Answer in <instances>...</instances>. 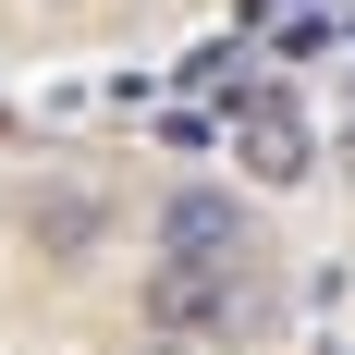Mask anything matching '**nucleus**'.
<instances>
[{
  "instance_id": "nucleus-4",
  "label": "nucleus",
  "mask_w": 355,
  "mask_h": 355,
  "mask_svg": "<svg viewBox=\"0 0 355 355\" xmlns=\"http://www.w3.org/2000/svg\"><path fill=\"white\" fill-rule=\"evenodd\" d=\"M98 220H110L98 196H49V209H37L25 233H37V257H86V245H98Z\"/></svg>"
},
{
  "instance_id": "nucleus-2",
  "label": "nucleus",
  "mask_w": 355,
  "mask_h": 355,
  "mask_svg": "<svg viewBox=\"0 0 355 355\" xmlns=\"http://www.w3.org/2000/svg\"><path fill=\"white\" fill-rule=\"evenodd\" d=\"M233 233H245V209H233L220 184H184L172 209L147 220V245H159V257H184V270H233Z\"/></svg>"
},
{
  "instance_id": "nucleus-5",
  "label": "nucleus",
  "mask_w": 355,
  "mask_h": 355,
  "mask_svg": "<svg viewBox=\"0 0 355 355\" xmlns=\"http://www.w3.org/2000/svg\"><path fill=\"white\" fill-rule=\"evenodd\" d=\"M270 49H282V62H331V49H343V25H331V12H282V25H270Z\"/></svg>"
},
{
  "instance_id": "nucleus-1",
  "label": "nucleus",
  "mask_w": 355,
  "mask_h": 355,
  "mask_svg": "<svg viewBox=\"0 0 355 355\" xmlns=\"http://www.w3.org/2000/svg\"><path fill=\"white\" fill-rule=\"evenodd\" d=\"M233 159H245V184H270V196H294V184L319 172V135H306V110H294L282 86H257V98L233 110Z\"/></svg>"
},
{
  "instance_id": "nucleus-8",
  "label": "nucleus",
  "mask_w": 355,
  "mask_h": 355,
  "mask_svg": "<svg viewBox=\"0 0 355 355\" xmlns=\"http://www.w3.org/2000/svg\"><path fill=\"white\" fill-rule=\"evenodd\" d=\"M343 147H355V123H343Z\"/></svg>"
},
{
  "instance_id": "nucleus-3",
  "label": "nucleus",
  "mask_w": 355,
  "mask_h": 355,
  "mask_svg": "<svg viewBox=\"0 0 355 355\" xmlns=\"http://www.w3.org/2000/svg\"><path fill=\"white\" fill-rule=\"evenodd\" d=\"M233 319V270H184V257H159L147 270V331L159 343H196V331Z\"/></svg>"
},
{
  "instance_id": "nucleus-7",
  "label": "nucleus",
  "mask_w": 355,
  "mask_h": 355,
  "mask_svg": "<svg viewBox=\"0 0 355 355\" xmlns=\"http://www.w3.org/2000/svg\"><path fill=\"white\" fill-rule=\"evenodd\" d=\"M135 355H196V343H159V331H147V343H135Z\"/></svg>"
},
{
  "instance_id": "nucleus-6",
  "label": "nucleus",
  "mask_w": 355,
  "mask_h": 355,
  "mask_svg": "<svg viewBox=\"0 0 355 355\" xmlns=\"http://www.w3.org/2000/svg\"><path fill=\"white\" fill-rule=\"evenodd\" d=\"M220 135H233L220 110H159V147H220Z\"/></svg>"
}]
</instances>
